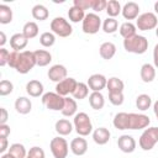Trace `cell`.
<instances>
[{"label":"cell","instance_id":"36","mask_svg":"<svg viewBox=\"0 0 158 158\" xmlns=\"http://www.w3.org/2000/svg\"><path fill=\"white\" fill-rule=\"evenodd\" d=\"M12 21V10L10 6L1 4L0 5V23L7 25Z\"/></svg>","mask_w":158,"mask_h":158},{"label":"cell","instance_id":"29","mask_svg":"<svg viewBox=\"0 0 158 158\" xmlns=\"http://www.w3.org/2000/svg\"><path fill=\"white\" fill-rule=\"evenodd\" d=\"M106 88H107L109 93H122L123 91V88H125V84L117 77H112V78H109L107 79Z\"/></svg>","mask_w":158,"mask_h":158},{"label":"cell","instance_id":"8","mask_svg":"<svg viewBox=\"0 0 158 158\" xmlns=\"http://www.w3.org/2000/svg\"><path fill=\"white\" fill-rule=\"evenodd\" d=\"M49 148L54 158H67L68 152H69V146L65 138L58 136L51 139L49 142Z\"/></svg>","mask_w":158,"mask_h":158},{"label":"cell","instance_id":"15","mask_svg":"<svg viewBox=\"0 0 158 158\" xmlns=\"http://www.w3.org/2000/svg\"><path fill=\"white\" fill-rule=\"evenodd\" d=\"M70 151L73 152V154L75 156H84L88 151V142L85 138H83L81 136L72 139L70 142Z\"/></svg>","mask_w":158,"mask_h":158},{"label":"cell","instance_id":"31","mask_svg":"<svg viewBox=\"0 0 158 158\" xmlns=\"http://www.w3.org/2000/svg\"><path fill=\"white\" fill-rule=\"evenodd\" d=\"M68 17H69V20H70L72 22H74V23H77V22H79V21L83 22L84 17H85V11H84L83 9L77 7V6L73 5V6L68 10Z\"/></svg>","mask_w":158,"mask_h":158},{"label":"cell","instance_id":"11","mask_svg":"<svg viewBox=\"0 0 158 158\" xmlns=\"http://www.w3.org/2000/svg\"><path fill=\"white\" fill-rule=\"evenodd\" d=\"M151 123V120L147 115L144 114H130V123H128V130H142L148 127Z\"/></svg>","mask_w":158,"mask_h":158},{"label":"cell","instance_id":"26","mask_svg":"<svg viewBox=\"0 0 158 158\" xmlns=\"http://www.w3.org/2000/svg\"><path fill=\"white\" fill-rule=\"evenodd\" d=\"M89 105L94 110H101L105 105V99L104 95L100 91H93L89 95Z\"/></svg>","mask_w":158,"mask_h":158},{"label":"cell","instance_id":"38","mask_svg":"<svg viewBox=\"0 0 158 158\" xmlns=\"http://www.w3.org/2000/svg\"><path fill=\"white\" fill-rule=\"evenodd\" d=\"M118 28V22L116 19L114 17H107L106 20H104L102 22V31L105 33H114L116 32Z\"/></svg>","mask_w":158,"mask_h":158},{"label":"cell","instance_id":"17","mask_svg":"<svg viewBox=\"0 0 158 158\" xmlns=\"http://www.w3.org/2000/svg\"><path fill=\"white\" fill-rule=\"evenodd\" d=\"M110 137H111V133L106 127H98L93 131V139L99 146L106 144L110 141Z\"/></svg>","mask_w":158,"mask_h":158},{"label":"cell","instance_id":"53","mask_svg":"<svg viewBox=\"0 0 158 158\" xmlns=\"http://www.w3.org/2000/svg\"><path fill=\"white\" fill-rule=\"evenodd\" d=\"M1 158H14V157H12L10 153H4V154L1 156Z\"/></svg>","mask_w":158,"mask_h":158},{"label":"cell","instance_id":"27","mask_svg":"<svg viewBox=\"0 0 158 158\" xmlns=\"http://www.w3.org/2000/svg\"><path fill=\"white\" fill-rule=\"evenodd\" d=\"M77 110H78V105H77V101L72 98H64V106H63V110L60 111L63 114V116H67V117H70V116H75L77 114Z\"/></svg>","mask_w":158,"mask_h":158},{"label":"cell","instance_id":"4","mask_svg":"<svg viewBox=\"0 0 158 158\" xmlns=\"http://www.w3.org/2000/svg\"><path fill=\"white\" fill-rule=\"evenodd\" d=\"M158 142V127H149V128H146L141 137H139V147L143 149V151H151L154 144Z\"/></svg>","mask_w":158,"mask_h":158},{"label":"cell","instance_id":"21","mask_svg":"<svg viewBox=\"0 0 158 158\" xmlns=\"http://www.w3.org/2000/svg\"><path fill=\"white\" fill-rule=\"evenodd\" d=\"M26 93L32 98L43 95V84L40 80H30L26 84Z\"/></svg>","mask_w":158,"mask_h":158},{"label":"cell","instance_id":"23","mask_svg":"<svg viewBox=\"0 0 158 158\" xmlns=\"http://www.w3.org/2000/svg\"><path fill=\"white\" fill-rule=\"evenodd\" d=\"M112 123L115 128L117 130H128V123H130V114L127 112H118L114 116Z\"/></svg>","mask_w":158,"mask_h":158},{"label":"cell","instance_id":"9","mask_svg":"<svg viewBox=\"0 0 158 158\" xmlns=\"http://www.w3.org/2000/svg\"><path fill=\"white\" fill-rule=\"evenodd\" d=\"M158 26V19L154 12H144L136 20V27L141 31H149Z\"/></svg>","mask_w":158,"mask_h":158},{"label":"cell","instance_id":"32","mask_svg":"<svg viewBox=\"0 0 158 158\" xmlns=\"http://www.w3.org/2000/svg\"><path fill=\"white\" fill-rule=\"evenodd\" d=\"M14 158H26L27 157V152L23 144L21 143H12L9 147V152Z\"/></svg>","mask_w":158,"mask_h":158},{"label":"cell","instance_id":"2","mask_svg":"<svg viewBox=\"0 0 158 158\" xmlns=\"http://www.w3.org/2000/svg\"><path fill=\"white\" fill-rule=\"evenodd\" d=\"M73 126L77 133L81 137H85L93 132V123L86 112H77L73 118Z\"/></svg>","mask_w":158,"mask_h":158},{"label":"cell","instance_id":"33","mask_svg":"<svg viewBox=\"0 0 158 158\" xmlns=\"http://www.w3.org/2000/svg\"><path fill=\"white\" fill-rule=\"evenodd\" d=\"M136 25H133L132 22L127 21V22H123L121 26H120V35L123 37V40L128 38V37H132L136 35Z\"/></svg>","mask_w":158,"mask_h":158},{"label":"cell","instance_id":"50","mask_svg":"<svg viewBox=\"0 0 158 158\" xmlns=\"http://www.w3.org/2000/svg\"><path fill=\"white\" fill-rule=\"evenodd\" d=\"M153 63H154V67L158 68V43L154 46V49H153Z\"/></svg>","mask_w":158,"mask_h":158},{"label":"cell","instance_id":"34","mask_svg":"<svg viewBox=\"0 0 158 158\" xmlns=\"http://www.w3.org/2000/svg\"><path fill=\"white\" fill-rule=\"evenodd\" d=\"M151 105H152V99H151L149 95L141 94V95H138L136 98V106H137L138 110L146 111V110H148L151 107Z\"/></svg>","mask_w":158,"mask_h":158},{"label":"cell","instance_id":"39","mask_svg":"<svg viewBox=\"0 0 158 158\" xmlns=\"http://www.w3.org/2000/svg\"><path fill=\"white\" fill-rule=\"evenodd\" d=\"M56 42V36L53 32H43L40 36V43L43 47H52Z\"/></svg>","mask_w":158,"mask_h":158},{"label":"cell","instance_id":"56","mask_svg":"<svg viewBox=\"0 0 158 158\" xmlns=\"http://www.w3.org/2000/svg\"><path fill=\"white\" fill-rule=\"evenodd\" d=\"M26 158H28V157H26Z\"/></svg>","mask_w":158,"mask_h":158},{"label":"cell","instance_id":"18","mask_svg":"<svg viewBox=\"0 0 158 158\" xmlns=\"http://www.w3.org/2000/svg\"><path fill=\"white\" fill-rule=\"evenodd\" d=\"M73 128H74L73 123L69 120H67V118H60L54 125V130H56V132L59 136H68V135H70Z\"/></svg>","mask_w":158,"mask_h":158},{"label":"cell","instance_id":"54","mask_svg":"<svg viewBox=\"0 0 158 158\" xmlns=\"http://www.w3.org/2000/svg\"><path fill=\"white\" fill-rule=\"evenodd\" d=\"M154 11H156V14L158 15V1L154 2Z\"/></svg>","mask_w":158,"mask_h":158},{"label":"cell","instance_id":"35","mask_svg":"<svg viewBox=\"0 0 158 158\" xmlns=\"http://www.w3.org/2000/svg\"><path fill=\"white\" fill-rule=\"evenodd\" d=\"M105 10H106L109 17H114L115 19L122 11V7H121V5H120V2L117 0H109Z\"/></svg>","mask_w":158,"mask_h":158},{"label":"cell","instance_id":"7","mask_svg":"<svg viewBox=\"0 0 158 158\" xmlns=\"http://www.w3.org/2000/svg\"><path fill=\"white\" fill-rule=\"evenodd\" d=\"M101 19L99 17V15H96L95 12H89L85 15L84 20H83V32L86 35H95L100 27H101Z\"/></svg>","mask_w":158,"mask_h":158},{"label":"cell","instance_id":"41","mask_svg":"<svg viewBox=\"0 0 158 158\" xmlns=\"http://www.w3.org/2000/svg\"><path fill=\"white\" fill-rule=\"evenodd\" d=\"M123 93H109V101L115 105V106H120L123 104Z\"/></svg>","mask_w":158,"mask_h":158},{"label":"cell","instance_id":"19","mask_svg":"<svg viewBox=\"0 0 158 158\" xmlns=\"http://www.w3.org/2000/svg\"><path fill=\"white\" fill-rule=\"evenodd\" d=\"M27 43H28V40L23 36L22 32H21V33H15V35H12V36L10 37V46H11V48H12L14 51H16V52L23 49V48L27 46Z\"/></svg>","mask_w":158,"mask_h":158},{"label":"cell","instance_id":"12","mask_svg":"<svg viewBox=\"0 0 158 158\" xmlns=\"http://www.w3.org/2000/svg\"><path fill=\"white\" fill-rule=\"evenodd\" d=\"M67 74H68V70H67V68L63 64H54V65H52L48 69V73H47L48 78L52 81H54V83H59L63 79H65Z\"/></svg>","mask_w":158,"mask_h":158},{"label":"cell","instance_id":"55","mask_svg":"<svg viewBox=\"0 0 158 158\" xmlns=\"http://www.w3.org/2000/svg\"><path fill=\"white\" fill-rule=\"evenodd\" d=\"M156 35H157V37H158V26L156 27Z\"/></svg>","mask_w":158,"mask_h":158},{"label":"cell","instance_id":"51","mask_svg":"<svg viewBox=\"0 0 158 158\" xmlns=\"http://www.w3.org/2000/svg\"><path fill=\"white\" fill-rule=\"evenodd\" d=\"M5 43H6V36H5V32L1 31L0 32V46H1V48H4Z\"/></svg>","mask_w":158,"mask_h":158},{"label":"cell","instance_id":"25","mask_svg":"<svg viewBox=\"0 0 158 158\" xmlns=\"http://www.w3.org/2000/svg\"><path fill=\"white\" fill-rule=\"evenodd\" d=\"M33 53H35V58H36V64L38 67H46L52 60V54L46 49H37Z\"/></svg>","mask_w":158,"mask_h":158},{"label":"cell","instance_id":"14","mask_svg":"<svg viewBox=\"0 0 158 158\" xmlns=\"http://www.w3.org/2000/svg\"><path fill=\"white\" fill-rule=\"evenodd\" d=\"M118 149L123 153H132L136 149V141L130 135H122L117 139Z\"/></svg>","mask_w":158,"mask_h":158},{"label":"cell","instance_id":"49","mask_svg":"<svg viewBox=\"0 0 158 158\" xmlns=\"http://www.w3.org/2000/svg\"><path fill=\"white\" fill-rule=\"evenodd\" d=\"M7 148V138H0V153L4 154Z\"/></svg>","mask_w":158,"mask_h":158},{"label":"cell","instance_id":"28","mask_svg":"<svg viewBox=\"0 0 158 158\" xmlns=\"http://www.w3.org/2000/svg\"><path fill=\"white\" fill-rule=\"evenodd\" d=\"M31 14H32V17H33L35 20H38V21H44V20H47L48 16H49L48 9H47L44 5H42V4L35 5V6L32 7V10H31Z\"/></svg>","mask_w":158,"mask_h":158},{"label":"cell","instance_id":"5","mask_svg":"<svg viewBox=\"0 0 158 158\" xmlns=\"http://www.w3.org/2000/svg\"><path fill=\"white\" fill-rule=\"evenodd\" d=\"M51 30L54 35L59 36V37H68L72 35L73 32V27L72 25L62 16L54 17L51 21Z\"/></svg>","mask_w":158,"mask_h":158},{"label":"cell","instance_id":"3","mask_svg":"<svg viewBox=\"0 0 158 158\" xmlns=\"http://www.w3.org/2000/svg\"><path fill=\"white\" fill-rule=\"evenodd\" d=\"M35 65H37L35 53L31 51H22L20 53V59H19V63L15 69L20 74H27Z\"/></svg>","mask_w":158,"mask_h":158},{"label":"cell","instance_id":"44","mask_svg":"<svg viewBox=\"0 0 158 158\" xmlns=\"http://www.w3.org/2000/svg\"><path fill=\"white\" fill-rule=\"evenodd\" d=\"M73 5L77 6V7H80V9H83V10L85 11V10H88V9H91V6H93V0H74Z\"/></svg>","mask_w":158,"mask_h":158},{"label":"cell","instance_id":"52","mask_svg":"<svg viewBox=\"0 0 158 158\" xmlns=\"http://www.w3.org/2000/svg\"><path fill=\"white\" fill-rule=\"evenodd\" d=\"M153 111H154V115H156V117L158 120V100L153 104Z\"/></svg>","mask_w":158,"mask_h":158},{"label":"cell","instance_id":"42","mask_svg":"<svg viewBox=\"0 0 158 158\" xmlns=\"http://www.w3.org/2000/svg\"><path fill=\"white\" fill-rule=\"evenodd\" d=\"M27 157L28 158H44V151L41 147L35 146L30 148V151L27 152Z\"/></svg>","mask_w":158,"mask_h":158},{"label":"cell","instance_id":"6","mask_svg":"<svg viewBox=\"0 0 158 158\" xmlns=\"http://www.w3.org/2000/svg\"><path fill=\"white\" fill-rule=\"evenodd\" d=\"M42 104L52 111H62L64 106V98L57 93L48 91L42 95Z\"/></svg>","mask_w":158,"mask_h":158},{"label":"cell","instance_id":"46","mask_svg":"<svg viewBox=\"0 0 158 158\" xmlns=\"http://www.w3.org/2000/svg\"><path fill=\"white\" fill-rule=\"evenodd\" d=\"M9 57H10V52L7 49H5V48H0V65L1 67L7 64Z\"/></svg>","mask_w":158,"mask_h":158},{"label":"cell","instance_id":"20","mask_svg":"<svg viewBox=\"0 0 158 158\" xmlns=\"http://www.w3.org/2000/svg\"><path fill=\"white\" fill-rule=\"evenodd\" d=\"M139 75H141L142 81H144V83H151V81H153L154 78H156V68H154V65H152V64H149V63H144V64L141 67Z\"/></svg>","mask_w":158,"mask_h":158},{"label":"cell","instance_id":"43","mask_svg":"<svg viewBox=\"0 0 158 158\" xmlns=\"http://www.w3.org/2000/svg\"><path fill=\"white\" fill-rule=\"evenodd\" d=\"M20 53H21V52H16V51L10 52V57H9V62H7V64H9L11 68H14V69L16 68V65H17V63H19Z\"/></svg>","mask_w":158,"mask_h":158},{"label":"cell","instance_id":"10","mask_svg":"<svg viewBox=\"0 0 158 158\" xmlns=\"http://www.w3.org/2000/svg\"><path fill=\"white\" fill-rule=\"evenodd\" d=\"M77 85H78V81L74 78H70V77L68 78L67 77L62 81L57 83V85H56V93L59 94V95H62L63 98H65L67 95L74 93Z\"/></svg>","mask_w":158,"mask_h":158},{"label":"cell","instance_id":"22","mask_svg":"<svg viewBox=\"0 0 158 158\" xmlns=\"http://www.w3.org/2000/svg\"><path fill=\"white\" fill-rule=\"evenodd\" d=\"M15 109H16V111H17L19 114L26 115V114H28V112L31 111V109H32V102H31V100H30L28 98H26V96H19V98L16 99V101H15Z\"/></svg>","mask_w":158,"mask_h":158},{"label":"cell","instance_id":"37","mask_svg":"<svg viewBox=\"0 0 158 158\" xmlns=\"http://www.w3.org/2000/svg\"><path fill=\"white\" fill-rule=\"evenodd\" d=\"M72 95H73V98L77 99V100H83V99H85V98L89 95V86H88V84L79 81L78 85H77V88H75V90H74V93H73Z\"/></svg>","mask_w":158,"mask_h":158},{"label":"cell","instance_id":"40","mask_svg":"<svg viewBox=\"0 0 158 158\" xmlns=\"http://www.w3.org/2000/svg\"><path fill=\"white\" fill-rule=\"evenodd\" d=\"M14 90V84L10 81V80H1L0 81V95L1 96H6L9 94H11Z\"/></svg>","mask_w":158,"mask_h":158},{"label":"cell","instance_id":"47","mask_svg":"<svg viewBox=\"0 0 158 158\" xmlns=\"http://www.w3.org/2000/svg\"><path fill=\"white\" fill-rule=\"evenodd\" d=\"M10 132H11L10 126H7L6 123L5 125H0V138H7Z\"/></svg>","mask_w":158,"mask_h":158},{"label":"cell","instance_id":"30","mask_svg":"<svg viewBox=\"0 0 158 158\" xmlns=\"http://www.w3.org/2000/svg\"><path fill=\"white\" fill-rule=\"evenodd\" d=\"M22 33L23 36L27 38V40H31V38H35L37 35H38V25L33 21H28L23 25L22 27Z\"/></svg>","mask_w":158,"mask_h":158},{"label":"cell","instance_id":"45","mask_svg":"<svg viewBox=\"0 0 158 158\" xmlns=\"http://www.w3.org/2000/svg\"><path fill=\"white\" fill-rule=\"evenodd\" d=\"M106 5H107V1L106 0H93L91 9L95 12H100V11H102V10L106 9Z\"/></svg>","mask_w":158,"mask_h":158},{"label":"cell","instance_id":"16","mask_svg":"<svg viewBox=\"0 0 158 158\" xmlns=\"http://www.w3.org/2000/svg\"><path fill=\"white\" fill-rule=\"evenodd\" d=\"M121 14L126 20H135L139 16V6L135 1H128L123 5Z\"/></svg>","mask_w":158,"mask_h":158},{"label":"cell","instance_id":"1","mask_svg":"<svg viewBox=\"0 0 158 158\" xmlns=\"http://www.w3.org/2000/svg\"><path fill=\"white\" fill-rule=\"evenodd\" d=\"M123 48L128 53L143 54L148 49V40L144 36L136 33L135 36L123 40Z\"/></svg>","mask_w":158,"mask_h":158},{"label":"cell","instance_id":"24","mask_svg":"<svg viewBox=\"0 0 158 158\" xmlns=\"http://www.w3.org/2000/svg\"><path fill=\"white\" fill-rule=\"evenodd\" d=\"M99 53H100V57L102 59H111L115 53H116V46L112 43V42H104L101 43L100 48H99Z\"/></svg>","mask_w":158,"mask_h":158},{"label":"cell","instance_id":"48","mask_svg":"<svg viewBox=\"0 0 158 158\" xmlns=\"http://www.w3.org/2000/svg\"><path fill=\"white\" fill-rule=\"evenodd\" d=\"M7 118H9V114H7L6 109L5 107H1L0 109V125H5L6 121H7Z\"/></svg>","mask_w":158,"mask_h":158},{"label":"cell","instance_id":"13","mask_svg":"<svg viewBox=\"0 0 158 158\" xmlns=\"http://www.w3.org/2000/svg\"><path fill=\"white\" fill-rule=\"evenodd\" d=\"M86 84H88L90 90H93V91H101L102 89L106 88L107 79L105 78V75L96 73V74H93V75L89 77Z\"/></svg>","mask_w":158,"mask_h":158}]
</instances>
